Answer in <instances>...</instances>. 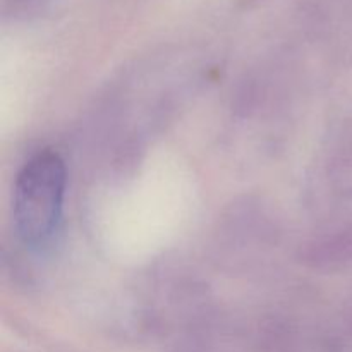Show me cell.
<instances>
[{
	"mask_svg": "<svg viewBox=\"0 0 352 352\" xmlns=\"http://www.w3.org/2000/svg\"><path fill=\"white\" fill-rule=\"evenodd\" d=\"M64 160L50 150L34 155L14 186V226L28 246H41L57 230L65 198Z\"/></svg>",
	"mask_w": 352,
	"mask_h": 352,
	"instance_id": "obj_1",
	"label": "cell"
},
{
	"mask_svg": "<svg viewBox=\"0 0 352 352\" xmlns=\"http://www.w3.org/2000/svg\"><path fill=\"white\" fill-rule=\"evenodd\" d=\"M10 2H12V3H14V2H16V3H17V2H33V0H10Z\"/></svg>",
	"mask_w": 352,
	"mask_h": 352,
	"instance_id": "obj_2",
	"label": "cell"
}]
</instances>
